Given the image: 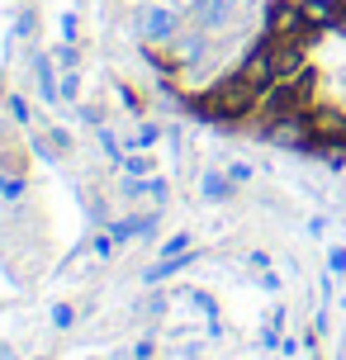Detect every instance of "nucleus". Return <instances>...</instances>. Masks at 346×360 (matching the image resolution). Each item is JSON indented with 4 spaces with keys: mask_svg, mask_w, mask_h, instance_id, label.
Masks as SVG:
<instances>
[{
    "mask_svg": "<svg viewBox=\"0 0 346 360\" xmlns=\"http://www.w3.org/2000/svg\"><path fill=\"white\" fill-rule=\"evenodd\" d=\"M304 24L309 19H304V10H294V5H275L271 10V38H294Z\"/></svg>",
    "mask_w": 346,
    "mask_h": 360,
    "instance_id": "0eeeda50",
    "label": "nucleus"
},
{
    "mask_svg": "<svg viewBox=\"0 0 346 360\" xmlns=\"http://www.w3.org/2000/svg\"><path fill=\"white\" fill-rule=\"evenodd\" d=\"M252 105H261V86H252L242 72L228 76L223 86H214V90H209V100H204V109H209L214 119H242Z\"/></svg>",
    "mask_w": 346,
    "mask_h": 360,
    "instance_id": "f257e3e1",
    "label": "nucleus"
},
{
    "mask_svg": "<svg viewBox=\"0 0 346 360\" xmlns=\"http://www.w3.org/2000/svg\"><path fill=\"white\" fill-rule=\"evenodd\" d=\"M195 24H200L204 34H214V29H228L237 15V0H195Z\"/></svg>",
    "mask_w": 346,
    "mask_h": 360,
    "instance_id": "20e7f679",
    "label": "nucleus"
},
{
    "mask_svg": "<svg viewBox=\"0 0 346 360\" xmlns=\"http://www.w3.org/2000/svg\"><path fill=\"white\" fill-rule=\"evenodd\" d=\"M53 323L62 327V332H67V327L76 323V313H72V308H67V304H57V308H53Z\"/></svg>",
    "mask_w": 346,
    "mask_h": 360,
    "instance_id": "f3484780",
    "label": "nucleus"
},
{
    "mask_svg": "<svg viewBox=\"0 0 346 360\" xmlns=\"http://www.w3.org/2000/svg\"><path fill=\"white\" fill-rule=\"evenodd\" d=\"M152 143H157V128H133V147H152Z\"/></svg>",
    "mask_w": 346,
    "mask_h": 360,
    "instance_id": "dca6fc26",
    "label": "nucleus"
},
{
    "mask_svg": "<svg viewBox=\"0 0 346 360\" xmlns=\"http://www.w3.org/2000/svg\"><path fill=\"white\" fill-rule=\"evenodd\" d=\"M228 180H233V176L209 171V176H204V199H214V204H219V199H228Z\"/></svg>",
    "mask_w": 346,
    "mask_h": 360,
    "instance_id": "f8f14e48",
    "label": "nucleus"
},
{
    "mask_svg": "<svg viewBox=\"0 0 346 360\" xmlns=\"http://www.w3.org/2000/svg\"><path fill=\"white\" fill-rule=\"evenodd\" d=\"M309 138H313V119H299V114H280V119H271V143L309 147Z\"/></svg>",
    "mask_w": 346,
    "mask_h": 360,
    "instance_id": "7ed1b4c3",
    "label": "nucleus"
},
{
    "mask_svg": "<svg viewBox=\"0 0 346 360\" xmlns=\"http://www.w3.org/2000/svg\"><path fill=\"white\" fill-rule=\"evenodd\" d=\"M299 10H304V19H309V24H332V19L342 15V5H337V0H304Z\"/></svg>",
    "mask_w": 346,
    "mask_h": 360,
    "instance_id": "9b49d317",
    "label": "nucleus"
},
{
    "mask_svg": "<svg viewBox=\"0 0 346 360\" xmlns=\"http://www.w3.org/2000/svg\"><path fill=\"white\" fill-rule=\"evenodd\" d=\"M304 100H309V81H304V86H275L271 95H266V109H271V119H280V114H294Z\"/></svg>",
    "mask_w": 346,
    "mask_h": 360,
    "instance_id": "39448f33",
    "label": "nucleus"
},
{
    "mask_svg": "<svg viewBox=\"0 0 346 360\" xmlns=\"http://www.w3.org/2000/svg\"><path fill=\"white\" fill-rule=\"evenodd\" d=\"M128 171V176L133 180H143V176H152V162H147V157H124V162H119Z\"/></svg>",
    "mask_w": 346,
    "mask_h": 360,
    "instance_id": "ddd939ff",
    "label": "nucleus"
},
{
    "mask_svg": "<svg viewBox=\"0 0 346 360\" xmlns=\"http://www.w3.org/2000/svg\"><path fill=\"white\" fill-rule=\"evenodd\" d=\"M34 76H38V95L43 100L62 95V86H57V76H53V57H34Z\"/></svg>",
    "mask_w": 346,
    "mask_h": 360,
    "instance_id": "9d476101",
    "label": "nucleus"
},
{
    "mask_svg": "<svg viewBox=\"0 0 346 360\" xmlns=\"http://www.w3.org/2000/svg\"><path fill=\"white\" fill-rule=\"evenodd\" d=\"M266 48H271L275 81H290V76L299 72V67H304V48H299V38H271Z\"/></svg>",
    "mask_w": 346,
    "mask_h": 360,
    "instance_id": "f03ea898",
    "label": "nucleus"
},
{
    "mask_svg": "<svg viewBox=\"0 0 346 360\" xmlns=\"http://www.w3.org/2000/svg\"><path fill=\"white\" fill-rule=\"evenodd\" d=\"M138 34H143L147 43L171 38L176 34V15H171V10H143V15H138Z\"/></svg>",
    "mask_w": 346,
    "mask_h": 360,
    "instance_id": "423d86ee",
    "label": "nucleus"
},
{
    "mask_svg": "<svg viewBox=\"0 0 346 360\" xmlns=\"http://www.w3.org/2000/svg\"><path fill=\"white\" fill-rule=\"evenodd\" d=\"M242 76H247V81H252V86H271L275 81V67H271V48H256L252 57H247V67H242Z\"/></svg>",
    "mask_w": 346,
    "mask_h": 360,
    "instance_id": "6e6552de",
    "label": "nucleus"
},
{
    "mask_svg": "<svg viewBox=\"0 0 346 360\" xmlns=\"http://www.w3.org/2000/svg\"><path fill=\"white\" fill-rule=\"evenodd\" d=\"M200 48H204L200 38H185V43H181V57H185V62H195V57H200Z\"/></svg>",
    "mask_w": 346,
    "mask_h": 360,
    "instance_id": "6ab92c4d",
    "label": "nucleus"
},
{
    "mask_svg": "<svg viewBox=\"0 0 346 360\" xmlns=\"http://www.w3.org/2000/svg\"><path fill=\"white\" fill-rule=\"evenodd\" d=\"M328 266H332V275H342V270H346V252H342V247H332V256H328Z\"/></svg>",
    "mask_w": 346,
    "mask_h": 360,
    "instance_id": "aec40b11",
    "label": "nucleus"
},
{
    "mask_svg": "<svg viewBox=\"0 0 346 360\" xmlns=\"http://www.w3.org/2000/svg\"><path fill=\"white\" fill-rule=\"evenodd\" d=\"M313 138H332V143H346V119H342V114H332V109L313 114Z\"/></svg>",
    "mask_w": 346,
    "mask_h": 360,
    "instance_id": "1a4fd4ad",
    "label": "nucleus"
},
{
    "mask_svg": "<svg viewBox=\"0 0 346 360\" xmlns=\"http://www.w3.org/2000/svg\"><path fill=\"white\" fill-rule=\"evenodd\" d=\"M57 67L62 72H76V48H57Z\"/></svg>",
    "mask_w": 346,
    "mask_h": 360,
    "instance_id": "a211bd4d",
    "label": "nucleus"
},
{
    "mask_svg": "<svg viewBox=\"0 0 346 360\" xmlns=\"http://www.w3.org/2000/svg\"><path fill=\"white\" fill-rule=\"evenodd\" d=\"M100 147H105L110 157H119V162H124V147H119V138H114L110 128H100Z\"/></svg>",
    "mask_w": 346,
    "mask_h": 360,
    "instance_id": "2eb2a0df",
    "label": "nucleus"
},
{
    "mask_svg": "<svg viewBox=\"0 0 346 360\" xmlns=\"http://www.w3.org/2000/svg\"><path fill=\"white\" fill-rule=\"evenodd\" d=\"M185 247H190V237H166V242H162V256H185Z\"/></svg>",
    "mask_w": 346,
    "mask_h": 360,
    "instance_id": "4468645a",
    "label": "nucleus"
}]
</instances>
